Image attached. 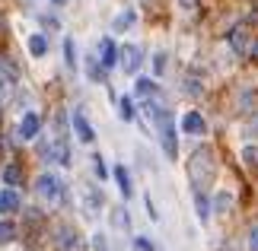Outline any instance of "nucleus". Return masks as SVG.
<instances>
[{"label": "nucleus", "instance_id": "1", "mask_svg": "<svg viewBox=\"0 0 258 251\" xmlns=\"http://www.w3.org/2000/svg\"><path fill=\"white\" fill-rule=\"evenodd\" d=\"M214 172H217L214 153H211V149H198V153L191 156V162H188V175H191L195 188H204L214 178Z\"/></svg>", "mask_w": 258, "mask_h": 251}, {"label": "nucleus", "instance_id": "2", "mask_svg": "<svg viewBox=\"0 0 258 251\" xmlns=\"http://www.w3.org/2000/svg\"><path fill=\"white\" fill-rule=\"evenodd\" d=\"M35 191L45 200H61L64 197V182H61V178H54V175H38L35 178Z\"/></svg>", "mask_w": 258, "mask_h": 251}, {"label": "nucleus", "instance_id": "3", "mask_svg": "<svg viewBox=\"0 0 258 251\" xmlns=\"http://www.w3.org/2000/svg\"><path fill=\"white\" fill-rule=\"evenodd\" d=\"M71 124H74V134H77L80 143H93V140H96V130H93V124L86 121V115L80 112V108L71 115Z\"/></svg>", "mask_w": 258, "mask_h": 251}, {"label": "nucleus", "instance_id": "4", "mask_svg": "<svg viewBox=\"0 0 258 251\" xmlns=\"http://www.w3.org/2000/svg\"><path fill=\"white\" fill-rule=\"evenodd\" d=\"M141 64H144V54H141V48H137V45H124V48H121V70L134 76L137 70H141Z\"/></svg>", "mask_w": 258, "mask_h": 251}, {"label": "nucleus", "instance_id": "5", "mask_svg": "<svg viewBox=\"0 0 258 251\" xmlns=\"http://www.w3.org/2000/svg\"><path fill=\"white\" fill-rule=\"evenodd\" d=\"M38 130H42V118H38L35 112H26L23 121H19V137H23V140H35Z\"/></svg>", "mask_w": 258, "mask_h": 251}, {"label": "nucleus", "instance_id": "6", "mask_svg": "<svg viewBox=\"0 0 258 251\" xmlns=\"http://www.w3.org/2000/svg\"><path fill=\"white\" fill-rule=\"evenodd\" d=\"M19 207H23V197H19V191H16V188L0 191V213H16Z\"/></svg>", "mask_w": 258, "mask_h": 251}, {"label": "nucleus", "instance_id": "7", "mask_svg": "<svg viewBox=\"0 0 258 251\" xmlns=\"http://www.w3.org/2000/svg\"><path fill=\"white\" fill-rule=\"evenodd\" d=\"M182 130H185V134H191V137H201L204 130H207V124H204V118L198 115V112H185V118H182Z\"/></svg>", "mask_w": 258, "mask_h": 251}, {"label": "nucleus", "instance_id": "8", "mask_svg": "<svg viewBox=\"0 0 258 251\" xmlns=\"http://www.w3.org/2000/svg\"><path fill=\"white\" fill-rule=\"evenodd\" d=\"M99 54H102V57H99V61H102V67H115L118 57H121V51L115 48L112 38H102V42H99Z\"/></svg>", "mask_w": 258, "mask_h": 251}, {"label": "nucleus", "instance_id": "9", "mask_svg": "<svg viewBox=\"0 0 258 251\" xmlns=\"http://www.w3.org/2000/svg\"><path fill=\"white\" fill-rule=\"evenodd\" d=\"M137 23V10H121V13H118L115 19H112V32H124V29H131Z\"/></svg>", "mask_w": 258, "mask_h": 251}, {"label": "nucleus", "instance_id": "10", "mask_svg": "<svg viewBox=\"0 0 258 251\" xmlns=\"http://www.w3.org/2000/svg\"><path fill=\"white\" fill-rule=\"evenodd\" d=\"M230 48H233L236 54H245V51L252 48V45H249V35H245V29H242V26H236L233 32H230Z\"/></svg>", "mask_w": 258, "mask_h": 251}, {"label": "nucleus", "instance_id": "11", "mask_svg": "<svg viewBox=\"0 0 258 251\" xmlns=\"http://www.w3.org/2000/svg\"><path fill=\"white\" fill-rule=\"evenodd\" d=\"M115 182H118V191H121L124 197H131V194H134V188H131V175H127V169H124V165H115Z\"/></svg>", "mask_w": 258, "mask_h": 251}, {"label": "nucleus", "instance_id": "12", "mask_svg": "<svg viewBox=\"0 0 258 251\" xmlns=\"http://www.w3.org/2000/svg\"><path fill=\"white\" fill-rule=\"evenodd\" d=\"M195 207H198V219L207 223V219H211V204H207V197H204L201 188H195Z\"/></svg>", "mask_w": 258, "mask_h": 251}, {"label": "nucleus", "instance_id": "13", "mask_svg": "<svg viewBox=\"0 0 258 251\" xmlns=\"http://www.w3.org/2000/svg\"><path fill=\"white\" fill-rule=\"evenodd\" d=\"M74 245H77V232H74L71 226H61V229H57V248L71 251Z\"/></svg>", "mask_w": 258, "mask_h": 251}, {"label": "nucleus", "instance_id": "14", "mask_svg": "<svg viewBox=\"0 0 258 251\" xmlns=\"http://www.w3.org/2000/svg\"><path fill=\"white\" fill-rule=\"evenodd\" d=\"M29 51H32V57H42V54L48 51V42H45V35H42V32L29 35Z\"/></svg>", "mask_w": 258, "mask_h": 251}, {"label": "nucleus", "instance_id": "15", "mask_svg": "<svg viewBox=\"0 0 258 251\" xmlns=\"http://www.w3.org/2000/svg\"><path fill=\"white\" fill-rule=\"evenodd\" d=\"M230 207H233V194H230V191H217L214 210H217V213H230Z\"/></svg>", "mask_w": 258, "mask_h": 251}, {"label": "nucleus", "instance_id": "16", "mask_svg": "<svg viewBox=\"0 0 258 251\" xmlns=\"http://www.w3.org/2000/svg\"><path fill=\"white\" fill-rule=\"evenodd\" d=\"M99 204H102V194H99L96 188H86V213H89V216H96Z\"/></svg>", "mask_w": 258, "mask_h": 251}, {"label": "nucleus", "instance_id": "17", "mask_svg": "<svg viewBox=\"0 0 258 251\" xmlns=\"http://www.w3.org/2000/svg\"><path fill=\"white\" fill-rule=\"evenodd\" d=\"M4 182H7L10 188L19 185V182H23V169H19V165H7V169H4Z\"/></svg>", "mask_w": 258, "mask_h": 251}, {"label": "nucleus", "instance_id": "18", "mask_svg": "<svg viewBox=\"0 0 258 251\" xmlns=\"http://www.w3.org/2000/svg\"><path fill=\"white\" fill-rule=\"evenodd\" d=\"M134 89H137V96H144V99L156 96V83H153V79H147V76H144V79H137V86H134Z\"/></svg>", "mask_w": 258, "mask_h": 251}, {"label": "nucleus", "instance_id": "19", "mask_svg": "<svg viewBox=\"0 0 258 251\" xmlns=\"http://www.w3.org/2000/svg\"><path fill=\"white\" fill-rule=\"evenodd\" d=\"M13 238H16V226H13V223H7V219H0V245L13 242Z\"/></svg>", "mask_w": 258, "mask_h": 251}, {"label": "nucleus", "instance_id": "20", "mask_svg": "<svg viewBox=\"0 0 258 251\" xmlns=\"http://www.w3.org/2000/svg\"><path fill=\"white\" fill-rule=\"evenodd\" d=\"M118 115H121L124 118V121H134V102H131V99H121V102H118Z\"/></svg>", "mask_w": 258, "mask_h": 251}, {"label": "nucleus", "instance_id": "21", "mask_svg": "<svg viewBox=\"0 0 258 251\" xmlns=\"http://www.w3.org/2000/svg\"><path fill=\"white\" fill-rule=\"evenodd\" d=\"M64 61H67V67H77V48H74V38H64Z\"/></svg>", "mask_w": 258, "mask_h": 251}, {"label": "nucleus", "instance_id": "22", "mask_svg": "<svg viewBox=\"0 0 258 251\" xmlns=\"http://www.w3.org/2000/svg\"><path fill=\"white\" fill-rule=\"evenodd\" d=\"M112 219H115V226H118V229H127V213H124V210H115Z\"/></svg>", "mask_w": 258, "mask_h": 251}, {"label": "nucleus", "instance_id": "23", "mask_svg": "<svg viewBox=\"0 0 258 251\" xmlns=\"http://www.w3.org/2000/svg\"><path fill=\"white\" fill-rule=\"evenodd\" d=\"M93 165H96V175H99V178H105V175H108V169H105V162H102V156H93Z\"/></svg>", "mask_w": 258, "mask_h": 251}, {"label": "nucleus", "instance_id": "24", "mask_svg": "<svg viewBox=\"0 0 258 251\" xmlns=\"http://www.w3.org/2000/svg\"><path fill=\"white\" fill-rule=\"evenodd\" d=\"M249 251H258V226L249 229Z\"/></svg>", "mask_w": 258, "mask_h": 251}, {"label": "nucleus", "instance_id": "25", "mask_svg": "<svg viewBox=\"0 0 258 251\" xmlns=\"http://www.w3.org/2000/svg\"><path fill=\"white\" fill-rule=\"evenodd\" d=\"M153 67H156V73H163V67H166V54H153Z\"/></svg>", "mask_w": 258, "mask_h": 251}, {"label": "nucleus", "instance_id": "26", "mask_svg": "<svg viewBox=\"0 0 258 251\" xmlns=\"http://www.w3.org/2000/svg\"><path fill=\"white\" fill-rule=\"evenodd\" d=\"M93 245H96V251H108V245H105V235H93Z\"/></svg>", "mask_w": 258, "mask_h": 251}, {"label": "nucleus", "instance_id": "27", "mask_svg": "<svg viewBox=\"0 0 258 251\" xmlns=\"http://www.w3.org/2000/svg\"><path fill=\"white\" fill-rule=\"evenodd\" d=\"M134 245H137V251H153V245L147 238H134Z\"/></svg>", "mask_w": 258, "mask_h": 251}, {"label": "nucleus", "instance_id": "28", "mask_svg": "<svg viewBox=\"0 0 258 251\" xmlns=\"http://www.w3.org/2000/svg\"><path fill=\"white\" fill-rule=\"evenodd\" d=\"M7 86H10V73H7V70H0V93H4Z\"/></svg>", "mask_w": 258, "mask_h": 251}, {"label": "nucleus", "instance_id": "29", "mask_svg": "<svg viewBox=\"0 0 258 251\" xmlns=\"http://www.w3.org/2000/svg\"><path fill=\"white\" fill-rule=\"evenodd\" d=\"M178 4H182V10H188V13H191V10L198 7V0H178Z\"/></svg>", "mask_w": 258, "mask_h": 251}, {"label": "nucleus", "instance_id": "30", "mask_svg": "<svg viewBox=\"0 0 258 251\" xmlns=\"http://www.w3.org/2000/svg\"><path fill=\"white\" fill-rule=\"evenodd\" d=\"M249 51H252V57H258V42H255V45L249 48Z\"/></svg>", "mask_w": 258, "mask_h": 251}, {"label": "nucleus", "instance_id": "31", "mask_svg": "<svg viewBox=\"0 0 258 251\" xmlns=\"http://www.w3.org/2000/svg\"><path fill=\"white\" fill-rule=\"evenodd\" d=\"M54 4H61V0H54Z\"/></svg>", "mask_w": 258, "mask_h": 251}]
</instances>
